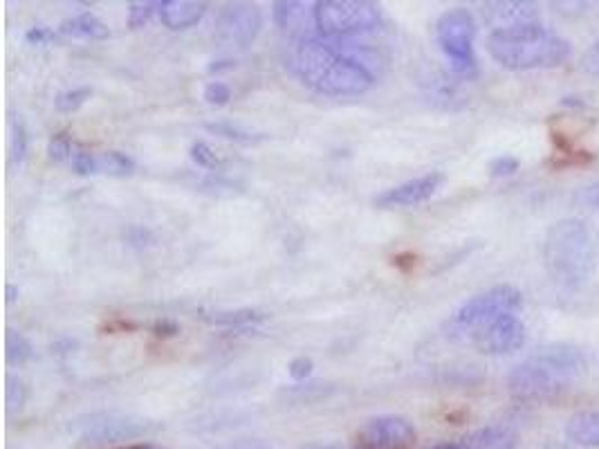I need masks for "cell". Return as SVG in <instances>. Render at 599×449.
I'll use <instances>...</instances> for the list:
<instances>
[{"label": "cell", "mask_w": 599, "mask_h": 449, "mask_svg": "<svg viewBox=\"0 0 599 449\" xmlns=\"http://www.w3.org/2000/svg\"><path fill=\"white\" fill-rule=\"evenodd\" d=\"M290 66L312 90L329 97H353L366 93L384 68V57L364 43L346 38H299Z\"/></svg>", "instance_id": "1"}, {"label": "cell", "mask_w": 599, "mask_h": 449, "mask_svg": "<svg viewBox=\"0 0 599 449\" xmlns=\"http://www.w3.org/2000/svg\"><path fill=\"white\" fill-rule=\"evenodd\" d=\"M586 373L584 353L573 344H550L526 357L508 376V391L526 404L562 398Z\"/></svg>", "instance_id": "2"}, {"label": "cell", "mask_w": 599, "mask_h": 449, "mask_svg": "<svg viewBox=\"0 0 599 449\" xmlns=\"http://www.w3.org/2000/svg\"><path fill=\"white\" fill-rule=\"evenodd\" d=\"M487 53L498 66L523 72L564 66L573 57V45L562 34L532 23L492 30L487 36Z\"/></svg>", "instance_id": "3"}, {"label": "cell", "mask_w": 599, "mask_h": 449, "mask_svg": "<svg viewBox=\"0 0 599 449\" xmlns=\"http://www.w3.org/2000/svg\"><path fill=\"white\" fill-rule=\"evenodd\" d=\"M543 263L548 275L562 288H581L595 273V243L588 225L579 218L550 225L543 239Z\"/></svg>", "instance_id": "4"}, {"label": "cell", "mask_w": 599, "mask_h": 449, "mask_svg": "<svg viewBox=\"0 0 599 449\" xmlns=\"http://www.w3.org/2000/svg\"><path fill=\"white\" fill-rule=\"evenodd\" d=\"M380 25V8L368 0H321V3H314L316 36L350 38L376 32Z\"/></svg>", "instance_id": "5"}, {"label": "cell", "mask_w": 599, "mask_h": 449, "mask_svg": "<svg viewBox=\"0 0 599 449\" xmlns=\"http://www.w3.org/2000/svg\"><path fill=\"white\" fill-rule=\"evenodd\" d=\"M474 36H476V23L472 12L456 8L445 12L436 21V41L440 45L442 55L447 57L451 70L460 77H476L479 74V61L474 55Z\"/></svg>", "instance_id": "6"}, {"label": "cell", "mask_w": 599, "mask_h": 449, "mask_svg": "<svg viewBox=\"0 0 599 449\" xmlns=\"http://www.w3.org/2000/svg\"><path fill=\"white\" fill-rule=\"evenodd\" d=\"M523 306V295L515 286H494L470 301L460 306L449 320V331L453 335L465 331H479L481 326L489 324L492 320L500 318V314L517 312Z\"/></svg>", "instance_id": "7"}, {"label": "cell", "mask_w": 599, "mask_h": 449, "mask_svg": "<svg viewBox=\"0 0 599 449\" xmlns=\"http://www.w3.org/2000/svg\"><path fill=\"white\" fill-rule=\"evenodd\" d=\"M263 27V14L250 3H227L216 19V36L224 45L247 48L256 41Z\"/></svg>", "instance_id": "8"}, {"label": "cell", "mask_w": 599, "mask_h": 449, "mask_svg": "<svg viewBox=\"0 0 599 449\" xmlns=\"http://www.w3.org/2000/svg\"><path fill=\"white\" fill-rule=\"evenodd\" d=\"M472 344L485 355H508L526 344V324L515 312L500 314L472 333Z\"/></svg>", "instance_id": "9"}, {"label": "cell", "mask_w": 599, "mask_h": 449, "mask_svg": "<svg viewBox=\"0 0 599 449\" xmlns=\"http://www.w3.org/2000/svg\"><path fill=\"white\" fill-rule=\"evenodd\" d=\"M416 427L402 416H378L359 431L366 449H408L416 445Z\"/></svg>", "instance_id": "10"}, {"label": "cell", "mask_w": 599, "mask_h": 449, "mask_svg": "<svg viewBox=\"0 0 599 449\" xmlns=\"http://www.w3.org/2000/svg\"><path fill=\"white\" fill-rule=\"evenodd\" d=\"M445 185V173L431 171L427 175L406 180V183L391 187L373 198L378 209H400V207H416L427 203L440 187Z\"/></svg>", "instance_id": "11"}, {"label": "cell", "mask_w": 599, "mask_h": 449, "mask_svg": "<svg viewBox=\"0 0 599 449\" xmlns=\"http://www.w3.org/2000/svg\"><path fill=\"white\" fill-rule=\"evenodd\" d=\"M83 431L81 438L88 442H108V440H124L147 434L149 423L124 418V416H92L88 423H81Z\"/></svg>", "instance_id": "12"}, {"label": "cell", "mask_w": 599, "mask_h": 449, "mask_svg": "<svg viewBox=\"0 0 599 449\" xmlns=\"http://www.w3.org/2000/svg\"><path fill=\"white\" fill-rule=\"evenodd\" d=\"M483 19L494 30H510L537 23L539 8L528 0H496V3L483 5Z\"/></svg>", "instance_id": "13"}, {"label": "cell", "mask_w": 599, "mask_h": 449, "mask_svg": "<svg viewBox=\"0 0 599 449\" xmlns=\"http://www.w3.org/2000/svg\"><path fill=\"white\" fill-rule=\"evenodd\" d=\"M207 10V3H196V0H162L160 19L164 27H169L171 32H180L198 25L205 19Z\"/></svg>", "instance_id": "14"}, {"label": "cell", "mask_w": 599, "mask_h": 449, "mask_svg": "<svg viewBox=\"0 0 599 449\" xmlns=\"http://www.w3.org/2000/svg\"><path fill=\"white\" fill-rule=\"evenodd\" d=\"M468 449H517L519 434L510 425H487L465 438Z\"/></svg>", "instance_id": "15"}, {"label": "cell", "mask_w": 599, "mask_h": 449, "mask_svg": "<svg viewBox=\"0 0 599 449\" xmlns=\"http://www.w3.org/2000/svg\"><path fill=\"white\" fill-rule=\"evenodd\" d=\"M566 436L579 447L599 449V410H586L571 416L566 423Z\"/></svg>", "instance_id": "16"}, {"label": "cell", "mask_w": 599, "mask_h": 449, "mask_svg": "<svg viewBox=\"0 0 599 449\" xmlns=\"http://www.w3.org/2000/svg\"><path fill=\"white\" fill-rule=\"evenodd\" d=\"M269 314L256 308H241V310H216V312H207L200 310V320H205L207 324L214 326H227V329H247V326H256L267 322Z\"/></svg>", "instance_id": "17"}, {"label": "cell", "mask_w": 599, "mask_h": 449, "mask_svg": "<svg viewBox=\"0 0 599 449\" xmlns=\"http://www.w3.org/2000/svg\"><path fill=\"white\" fill-rule=\"evenodd\" d=\"M308 16H314V10H308L306 3H288V0H279V3H272V19L281 30L299 34V38L310 36L306 32Z\"/></svg>", "instance_id": "18"}, {"label": "cell", "mask_w": 599, "mask_h": 449, "mask_svg": "<svg viewBox=\"0 0 599 449\" xmlns=\"http://www.w3.org/2000/svg\"><path fill=\"white\" fill-rule=\"evenodd\" d=\"M61 34L66 36H77V38H92V41H102L111 36V30L106 27L104 21H100L95 14H79L74 19H68L59 27Z\"/></svg>", "instance_id": "19"}, {"label": "cell", "mask_w": 599, "mask_h": 449, "mask_svg": "<svg viewBox=\"0 0 599 449\" xmlns=\"http://www.w3.org/2000/svg\"><path fill=\"white\" fill-rule=\"evenodd\" d=\"M429 97L436 104H442L445 108H458V104H463V95H460L458 83H453L445 74H438L429 81Z\"/></svg>", "instance_id": "20"}, {"label": "cell", "mask_w": 599, "mask_h": 449, "mask_svg": "<svg viewBox=\"0 0 599 449\" xmlns=\"http://www.w3.org/2000/svg\"><path fill=\"white\" fill-rule=\"evenodd\" d=\"M5 357L8 365H25L34 357V346L23 333L10 329L5 335Z\"/></svg>", "instance_id": "21"}, {"label": "cell", "mask_w": 599, "mask_h": 449, "mask_svg": "<svg viewBox=\"0 0 599 449\" xmlns=\"http://www.w3.org/2000/svg\"><path fill=\"white\" fill-rule=\"evenodd\" d=\"M100 158V173H108L113 177H126L135 171V160L122 151H106Z\"/></svg>", "instance_id": "22"}, {"label": "cell", "mask_w": 599, "mask_h": 449, "mask_svg": "<svg viewBox=\"0 0 599 449\" xmlns=\"http://www.w3.org/2000/svg\"><path fill=\"white\" fill-rule=\"evenodd\" d=\"M207 130L220 135V138H227V140H234V142H243V145H254V142H261L263 135H254L250 133L247 128H241V126H234L229 122H218V124H207Z\"/></svg>", "instance_id": "23"}, {"label": "cell", "mask_w": 599, "mask_h": 449, "mask_svg": "<svg viewBox=\"0 0 599 449\" xmlns=\"http://www.w3.org/2000/svg\"><path fill=\"white\" fill-rule=\"evenodd\" d=\"M92 95V90L88 85H81V88H74V90H66V93H61L57 100H55V106L59 113H74L79 111Z\"/></svg>", "instance_id": "24"}, {"label": "cell", "mask_w": 599, "mask_h": 449, "mask_svg": "<svg viewBox=\"0 0 599 449\" xmlns=\"http://www.w3.org/2000/svg\"><path fill=\"white\" fill-rule=\"evenodd\" d=\"M27 384L21 380V378H14L10 376L8 378V393H5V400H8V412L10 414H16L23 410V404L27 402Z\"/></svg>", "instance_id": "25"}, {"label": "cell", "mask_w": 599, "mask_h": 449, "mask_svg": "<svg viewBox=\"0 0 599 449\" xmlns=\"http://www.w3.org/2000/svg\"><path fill=\"white\" fill-rule=\"evenodd\" d=\"M27 149H30V138H27L25 124L21 119H14V124H12V160L16 164H23L27 158Z\"/></svg>", "instance_id": "26"}, {"label": "cell", "mask_w": 599, "mask_h": 449, "mask_svg": "<svg viewBox=\"0 0 599 449\" xmlns=\"http://www.w3.org/2000/svg\"><path fill=\"white\" fill-rule=\"evenodd\" d=\"M155 12H160V3H130L128 27H133V30L145 27L153 19Z\"/></svg>", "instance_id": "27"}, {"label": "cell", "mask_w": 599, "mask_h": 449, "mask_svg": "<svg viewBox=\"0 0 599 449\" xmlns=\"http://www.w3.org/2000/svg\"><path fill=\"white\" fill-rule=\"evenodd\" d=\"M74 149H77V147L70 142L68 135H66V133H59V135H55V138L50 140V145H48V156H50L53 162L64 164V162H70V160H72Z\"/></svg>", "instance_id": "28"}, {"label": "cell", "mask_w": 599, "mask_h": 449, "mask_svg": "<svg viewBox=\"0 0 599 449\" xmlns=\"http://www.w3.org/2000/svg\"><path fill=\"white\" fill-rule=\"evenodd\" d=\"M70 164H72V171L77 175H95V173H100V158L92 156L90 151H83V149H74V156H72Z\"/></svg>", "instance_id": "29"}, {"label": "cell", "mask_w": 599, "mask_h": 449, "mask_svg": "<svg viewBox=\"0 0 599 449\" xmlns=\"http://www.w3.org/2000/svg\"><path fill=\"white\" fill-rule=\"evenodd\" d=\"M229 100H232V90H229L227 83L222 81H211L207 88H205V102L209 106H227Z\"/></svg>", "instance_id": "30"}, {"label": "cell", "mask_w": 599, "mask_h": 449, "mask_svg": "<svg viewBox=\"0 0 599 449\" xmlns=\"http://www.w3.org/2000/svg\"><path fill=\"white\" fill-rule=\"evenodd\" d=\"M519 166H521L519 158H515V156H498V158H494L489 162L487 169H489L492 177H508V175H515L519 171Z\"/></svg>", "instance_id": "31"}, {"label": "cell", "mask_w": 599, "mask_h": 449, "mask_svg": "<svg viewBox=\"0 0 599 449\" xmlns=\"http://www.w3.org/2000/svg\"><path fill=\"white\" fill-rule=\"evenodd\" d=\"M189 153H192V160H194L200 169H216V166L220 164V160H218V156L214 153V149H211L207 142H203V140L194 142Z\"/></svg>", "instance_id": "32"}, {"label": "cell", "mask_w": 599, "mask_h": 449, "mask_svg": "<svg viewBox=\"0 0 599 449\" xmlns=\"http://www.w3.org/2000/svg\"><path fill=\"white\" fill-rule=\"evenodd\" d=\"M312 371H314V362H312L310 357H295L292 362L288 365V373H290V378L297 380V382L310 378Z\"/></svg>", "instance_id": "33"}, {"label": "cell", "mask_w": 599, "mask_h": 449, "mask_svg": "<svg viewBox=\"0 0 599 449\" xmlns=\"http://www.w3.org/2000/svg\"><path fill=\"white\" fill-rule=\"evenodd\" d=\"M57 32H53L50 27H30L27 34H25V41L32 43V45H48V43H57Z\"/></svg>", "instance_id": "34"}, {"label": "cell", "mask_w": 599, "mask_h": 449, "mask_svg": "<svg viewBox=\"0 0 599 449\" xmlns=\"http://www.w3.org/2000/svg\"><path fill=\"white\" fill-rule=\"evenodd\" d=\"M581 70L592 74V77H599V41L592 43L590 48L584 53L581 57Z\"/></svg>", "instance_id": "35"}, {"label": "cell", "mask_w": 599, "mask_h": 449, "mask_svg": "<svg viewBox=\"0 0 599 449\" xmlns=\"http://www.w3.org/2000/svg\"><path fill=\"white\" fill-rule=\"evenodd\" d=\"M153 333H155V337L166 339V337H175V335L180 333V326H177V322L162 318V320H158V322L153 324Z\"/></svg>", "instance_id": "36"}, {"label": "cell", "mask_w": 599, "mask_h": 449, "mask_svg": "<svg viewBox=\"0 0 599 449\" xmlns=\"http://www.w3.org/2000/svg\"><path fill=\"white\" fill-rule=\"evenodd\" d=\"M579 200H581L586 207L599 209V180H597V183L588 185V187L579 194Z\"/></svg>", "instance_id": "37"}, {"label": "cell", "mask_w": 599, "mask_h": 449, "mask_svg": "<svg viewBox=\"0 0 599 449\" xmlns=\"http://www.w3.org/2000/svg\"><path fill=\"white\" fill-rule=\"evenodd\" d=\"M431 449H468L465 440H456V442H438Z\"/></svg>", "instance_id": "38"}, {"label": "cell", "mask_w": 599, "mask_h": 449, "mask_svg": "<svg viewBox=\"0 0 599 449\" xmlns=\"http://www.w3.org/2000/svg\"><path fill=\"white\" fill-rule=\"evenodd\" d=\"M237 64L234 61H214L209 66V72H220V70H232Z\"/></svg>", "instance_id": "39"}, {"label": "cell", "mask_w": 599, "mask_h": 449, "mask_svg": "<svg viewBox=\"0 0 599 449\" xmlns=\"http://www.w3.org/2000/svg\"><path fill=\"white\" fill-rule=\"evenodd\" d=\"M5 295H8L5 301L12 306V303L19 299V288H16L14 284H8V286H5Z\"/></svg>", "instance_id": "40"}, {"label": "cell", "mask_w": 599, "mask_h": 449, "mask_svg": "<svg viewBox=\"0 0 599 449\" xmlns=\"http://www.w3.org/2000/svg\"><path fill=\"white\" fill-rule=\"evenodd\" d=\"M237 449H267V447H263L261 442H252V440H245V442H241Z\"/></svg>", "instance_id": "41"}, {"label": "cell", "mask_w": 599, "mask_h": 449, "mask_svg": "<svg viewBox=\"0 0 599 449\" xmlns=\"http://www.w3.org/2000/svg\"><path fill=\"white\" fill-rule=\"evenodd\" d=\"M124 449H162L158 445H130V447H124Z\"/></svg>", "instance_id": "42"}, {"label": "cell", "mask_w": 599, "mask_h": 449, "mask_svg": "<svg viewBox=\"0 0 599 449\" xmlns=\"http://www.w3.org/2000/svg\"><path fill=\"white\" fill-rule=\"evenodd\" d=\"M308 449H344V447H339V445H312Z\"/></svg>", "instance_id": "43"}]
</instances>
